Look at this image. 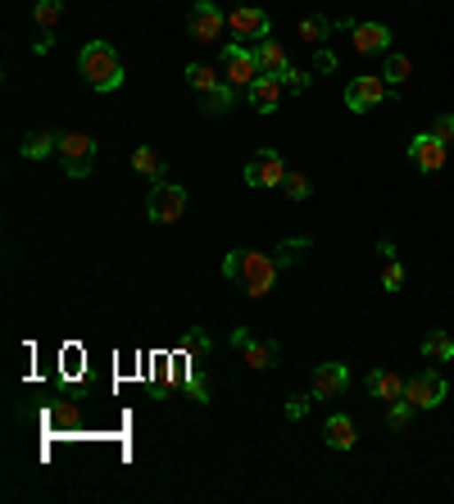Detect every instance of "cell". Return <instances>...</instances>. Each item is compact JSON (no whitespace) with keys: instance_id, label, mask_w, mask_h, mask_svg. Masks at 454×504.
<instances>
[{"instance_id":"obj_1","label":"cell","mask_w":454,"mask_h":504,"mask_svg":"<svg viewBox=\"0 0 454 504\" xmlns=\"http://www.w3.org/2000/svg\"><path fill=\"white\" fill-rule=\"evenodd\" d=\"M278 273H282V264L278 255H259V250H232L223 259V278L227 282H237L250 300H263L273 287H278Z\"/></svg>"},{"instance_id":"obj_2","label":"cell","mask_w":454,"mask_h":504,"mask_svg":"<svg viewBox=\"0 0 454 504\" xmlns=\"http://www.w3.org/2000/svg\"><path fill=\"white\" fill-rule=\"evenodd\" d=\"M78 68L87 77V87L100 91V96L123 87V64H119V51H114L109 42H87L82 55H78Z\"/></svg>"},{"instance_id":"obj_3","label":"cell","mask_w":454,"mask_h":504,"mask_svg":"<svg viewBox=\"0 0 454 504\" xmlns=\"http://www.w3.org/2000/svg\"><path fill=\"white\" fill-rule=\"evenodd\" d=\"M186 83L200 96V109L205 114H227L237 100V87L223 77V68H209V64H186Z\"/></svg>"},{"instance_id":"obj_4","label":"cell","mask_w":454,"mask_h":504,"mask_svg":"<svg viewBox=\"0 0 454 504\" xmlns=\"http://www.w3.org/2000/svg\"><path fill=\"white\" fill-rule=\"evenodd\" d=\"M218 68H223V77H227L237 91H250V87L259 83V64H254L250 46H241V42H227V46H223Z\"/></svg>"},{"instance_id":"obj_5","label":"cell","mask_w":454,"mask_h":504,"mask_svg":"<svg viewBox=\"0 0 454 504\" xmlns=\"http://www.w3.org/2000/svg\"><path fill=\"white\" fill-rule=\"evenodd\" d=\"M59 164L68 177H91L96 169V141L87 132H64L59 137Z\"/></svg>"},{"instance_id":"obj_6","label":"cell","mask_w":454,"mask_h":504,"mask_svg":"<svg viewBox=\"0 0 454 504\" xmlns=\"http://www.w3.org/2000/svg\"><path fill=\"white\" fill-rule=\"evenodd\" d=\"M387 96H395V87L387 83L382 73H359L355 83L346 87V105L355 109V114H368V109H377Z\"/></svg>"},{"instance_id":"obj_7","label":"cell","mask_w":454,"mask_h":504,"mask_svg":"<svg viewBox=\"0 0 454 504\" xmlns=\"http://www.w3.org/2000/svg\"><path fill=\"white\" fill-rule=\"evenodd\" d=\"M145 214L150 223H177L186 214V191L177 182H155V191H150V201H145Z\"/></svg>"},{"instance_id":"obj_8","label":"cell","mask_w":454,"mask_h":504,"mask_svg":"<svg viewBox=\"0 0 454 504\" xmlns=\"http://www.w3.org/2000/svg\"><path fill=\"white\" fill-rule=\"evenodd\" d=\"M282 177H286V164L273 146L254 150L246 160V186H282Z\"/></svg>"},{"instance_id":"obj_9","label":"cell","mask_w":454,"mask_h":504,"mask_svg":"<svg viewBox=\"0 0 454 504\" xmlns=\"http://www.w3.org/2000/svg\"><path fill=\"white\" fill-rule=\"evenodd\" d=\"M445 377L441 373H413L409 382H404V400L413 405V409H436L441 400H445Z\"/></svg>"},{"instance_id":"obj_10","label":"cell","mask_w":454,"mask_h":504,"mask_svg":"<svg viewBox=\"0 0 454 504\" xmlns=\"http://www.w3.org/2000/svg\"><path fill=\"white\" fill-rule=\"evenodd\" d=\"M186 28H192V36H196L200 46H209V42H218V36H223L227 19H223V10L214 5V0H196L192 14H186Z\"/></svg>"},{"instance_id":"obj_11","label":"cell","mask_w":454,"mask_h":504,"mask_svg":"<svg viewBox=\"0 0 454 504\" xmlns=\"http://www.w3.org/2000/svg\"><path fill=\"white\" fill-rule=\"evenodd\" d=\"M232 345L246 355V364H250L254 373H269V368L278 364V341H254L246 327H237V332H232Z\"/></svg>"},{"instance_id":"obj_12","label":"cell","mask_w":454,"mask_h":504,"mask_svg":"<svg viewBox=\"0 0 454 504\" xmlns=\"http://www.w3.org/2000/svg\"><path fill=\"white\" fill-rule=\"evenodd\" d=\"M445 154H450V146L436 141L432 132H419V137L409 141V160H413V169H423V173H441L445 169Z\"/></svg>"},{"instance_id":"obj_13","label":"cell","mask_w":454,"mask_h":504,"mask_svg":"<svg viewBox=\"0 0 454 504\" xmlns=\"http://www.w3.org/2000/svg\"><path fill=\"white\" fill-rule=\"evenodd\" d=\"M350 42H355V55H387L391 51V28L387 23H355Z\"/></svg>"},{"instance_id":"obj_14","label":"cell","mask_w":454,"mask_h":504,"mask_svg":"<svg viewBox=\"0 0 454 504\" xmlns=\"http://www.w3.org/2000/svg\"><path fill=\"white\" fill-rule=\"evenodd\" d=\"M346 386H350L346 364H318L314 368V400H336V396H346Z\"/></svg>"},{"instance_id":"obj_15","label":"cell","mask_w":454,"mask_h":504,"mask_svg":"<svg viewBox=\"0 0 454 504\" xmlns=\"http://www.w3.org/2000/svg\"><path fill=\"white\" fill-rule=\"evenodd\" d=\"M227 28H232L237 36H246V42H263V36H269V14L250 10V5H237L232 14H227Z\"/></svg>"},{"instance_id":"obj_16","label":"cell","mask_w":454,"mask_h":504,"mask_svg":"<svg viewBox=\"0 0 454 504\" xmlns=\"http://www.w3.org/2000/svg\"><path fill=\"white\" fill-rule=\"evenodd\" d=\"M282 77H269V73H259V83L246 91V100H250V109H259V114H273L278 105H282Z\"/></svg>"},{"instance_id":"obj_17","label":"cell","mask_w":454,"mask_h":504,"mask_svg":"<svg viewBox=\"0 0 454 504\" xmlns=\"http://www.w3.org/2000/svg\"><path fill=\"white\" fill-rule=\"evenodd\" d=\"M250 55H254V64H259V73H269V77H282L286 68H291V59H286V51L273 42V36H263V42H254L250 46Z\"/></svg>"},{"instance_id":"obj_18","label":"cell","mask_w":454,"mask_h":504,"mask_svg":"<svg viewBox=\"0 0 454 504\" xmlns=\"http://www.w3.org/2000/svg\"><path fill=\"white\" fill-rule=\"evenodd\" d=\"M323 437H327V445H332V450H355V441H359V432H355V418H346V413H332V418H327V428H323Z\"/></svg>"},{"instance_id":"obj_19","label":"cell","mask_w":454,"mask_h":504,"mask_svg":"<svg viewBox=\"0 0 454 504\" xmlns=\"http://www.w3.org/2000/svg\"><path fill=\"white\" fill-rule=\"evenodd\" d=\"M368 391H372L377 400H400V396H404V377L391 373V368H372V373H368Z\"/></svg>"},{"instance_id":"obj_20","label":"cell","mask_w":454,"mask_h":504,"mask_svg":"<svg viewBox=\"0 0 454 504\" xmlns=\"http://www.w3.org/2000/svg\"><path fill=\"white\" fill-rule=\"evenodd\" d=\"M132 169L145 173V177H155V182L168 177V164L160 160V150H155V146H137V150H132Z\"/></svg>"},{"instance_id":"obj_21","label":"cell","mask_w":454,"mask_h":504,"mask_svg":"<svg viewBox=\"0 0 454 504\" xmlns=\"http://www.w3.org/2000/svg\"><path fill=\"white\" fill-rule=\"evenodd\" d=\"M46 154H59V137L55 132H27L23 137V160H46Z\"/></svg>"},{"instance_id":"obj_22","label":"cell","mask_w":454,"mask_h":504,"mask_svg":"<svg viewBox=\"0 0 454 504\" xmlns=\"http://www.w3.org/2000/svg\"><path fill=\"white\" fill-rule=\"evenodd\" d=\"M423 355H427V359H436V364H445V359H454V336H450L445 327H436V332H427V336H423Z\"/></svg>"},{"instance_id":"obj_23","label":"cell","mask_w":454,"mask_h":504,"mask_svg":"<svg viewBox=\"0 0 454 504\" xmlns=\"http://www.w3.org/2000/svg\"><path fill=\"white\" fill-rule=\"evenodd\" d=\"M409 73H413V59L400 55V51H387V64H382V77H387V83H391V87H404Z\"/></svg>"},{"instance_id":"obj_24","label":"cell","mask_w":454,"mask_h":504,"mask_svg":"<svg viewBox=\"0 0 454 504\" xmlns=\"http://www.w3.org/2000/svg\"><path fill=\"white\" fill-rule=\"evenodd\" d=\"M295 32L305 36L309 46H323V42H327V32H332V19H323V14H305Z\"/></svg>"},{"instance_id":"obj_25","label":"cell","mask_w":454,"mask_h":504,"mask_svg":"<svg viewBox=\"0 0 454 504\" xmlns=\"http://www.w3.org/2000/svg\"><path fill=\"white\" fill-rule=\"evenodd\" d=\"M59 14H64V0H32V19L42 32H51L59 23Z\"/></svg>"},{"instance_id":"obj_26","label":"cell","mask_w":454,"mask_h":504,"mask_svg":"<svg viewBox=\"0 0 454 504\" xmlns=\"http://www.w3.org/2000/svg\"><path fill=\"white\" fill-rule=\"evenodd\" d=\"M309 246H314L309 237H291V241H282V246H278V264H282V268H291V264H300V255H305Z\"/></svg>"},{"instance_id":"obj_27","label":"cell","mask_w":454,"mask_h":504,"mask_svg":"<svg viewBox=\"0 0 454 504\" xmlns=\"http://www.w3.org/2000/svg\"><path fill=\"white\" fill-rule=\"evenodd\" d=\"M309 191H314V186H309L305 173H291V169H286V177H282V196H291V201H309Z\"/></svg>"},{"instance_id":"obj_28","label":"cell","mask_w":454,"mask_h":504,"mask_svg":"<svg viewBox=\"0 0 454 504\" xmlns=\"http://www.w3.org/2000/svg\"><path fill=\"white\" fill-rule=\"evenodd\" d=\"M182 350H186V355H209V350H214V336H205L200 327H186Z\"/></svg>"},{"instance_id":"obj_29","label":"cell","mask_w":454,"mask_h":504,"mask_svg":"<svg viewBox=\"0 0 454 504\" xmlns=\"http://www.w3.org/2000/svg\"><path fill=\"white\" fill-rule=\"evenodd\" d=\"M409 418H413V405H409L404 396H400V400H391V409H387V422H391L395 432H404V428H409Z\"/></svg>"},{"instance_id":"obj_30","label":"cell","mask_w":454,"mask_h":504,"mask_svg":"<svg viewBox=\"0 0 454 504\" xmlns=\"http://www.w3.org/2000/svg\"><path fill=\"white\" fill-rule=\"evenodd\" d=\"M282 87H286L291 96H305V91H309V73H305V68H286V73H282Z\"/></svg>"},{"instance_id":"obj_31","label":"cell","mask_w":454,"mask_h":504,"mask_svg":"<svg viewBox=\"0 0 454 504\" xmlns=\"http://www.w3.org/2000/svg\"><path fill=\"white\" fill-rule=\"evenodd\" d=\"M382 287H387V291H400V287H404V264H400V259H387V268H382Z\"/></svg>"},{"instance_id":"obj_32","label":"cell","mask_w":454,"mask_h":504,"mask_svg":"<svg viewBox=\"0 0 454 504\" xmlns=\"http://www.w3.org/2000/svg\"><path fill=\"white\" fill-rule=\"evenodd\" d=\"M432 137L454 146V114H436V123H432Z\"/></svg>"},{"instance_id":"obj_33","label":"cell","mask_w":454,"mask_h":504,"mask_svg":"<svg viewBox=\"0 0 454 504\" xmlns=\"http://www.w3.org/2000/svg\"><path fill=\"white\" fill-rule=\"evenodd\" d=\"M186 391H192V400H196V405H209V396H214V391H209V382H205V377H196V373L186 377Z\"/></svg>"},{"instance_id":"obj_34","label":"cell","mask_w":454,"mask_h":504,"mask_svg":"<svg viewBox=\"0 0 454 504\" xmlns=\"http://www.w3.org/2000/svg\"><path fill=\"white\" fill-rule=\"evenodd\" d=\"M305 409H309V396H291V400H286V418H291V422L305 418Z\"/></svg>"},{"instance_id":"obj_35","label":"cell","mask_w":454,"mask_h":504,"mask_svg":"<svg viewBox=\"0 0 454 504\" xmlns=\"http://www.w3.org/2000/svg\"><path fill=\"white\" fill-rule=\"evenodd\" d=\"M336 64H340V59H336L327 46H318V55H314V68H318V73H336Z\"/></svg>"}]
</instances>
